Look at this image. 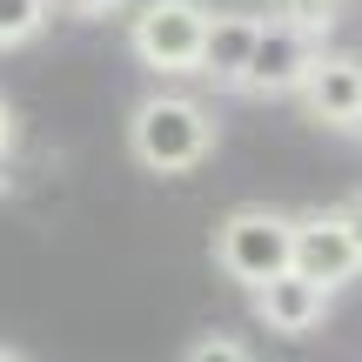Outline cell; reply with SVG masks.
Instances as JSON below:
<instances>
[{"mask_svg": "<svg viewBox=\"0 0 362 362\" xmlns=\"http://www.w3.org/2000/svg\"><path fill=\"white\" fill-rule=\"evenodd\" d=\"M202 34H208L202 0H148L128 27V47L148 74L175 81V74H202Z\"/></svg>", "mask_w": 362, "mask_h": 362, "instance_id": "cell-3", "label": "cell"}, {"mask_svg": "<svg viewBox=\"0 0 362 362\" xmlns=\"http://www.w3.org/2000/svg\"><path fill=\"white\" fill-rule=\"evenodd\" d=\"M7 155H13V101L0 94V161H7Z\"/></svg>", "mask_w": 362, "mask_h": 362, "instance_id": "cell-13", "label": "cell"}, {"mask_svg": "<svg viewBox=\"0 0 362 362\" xmlns=\"http://www.w3.org/2000/svg\"><path fill=\"white\" fill-rule=\"evenodd\" d=\"M61 7L74 13V21H107V13H121L128 0H61Z\"/></svg>", "mask_w": 362, "mask_h": 362, "instance_id": "cell-11", "label": "cell"}, {"mask_svg": "<svg viewBox=\"0 0 362 362\" xmlns=\"http://www.w3.org/2000/svg\"><path fill=\"white\" fill-rule=\"evenodd\" d=\"M288 242H296V215L282 208H235L215 221V269L235 288H262L269 275L288 269Z\"/></svg>", "mask_w": 362, "mask_h": 362, "instance_id": "cell-2", "label": "cell"}, {"mask_svg": "<svg viewBox=\"0 0 362 362\" xmlns=\"http://www.w3.org/2000/svg\"><path fill=\"white\" fill-rule=\"evenodd\" d=\"M296 101H302V115H309L315 128L349 134V121L362 115V61L356 54H315L302 88H296Z\"/></svg>", "mask_w": 362, "mask_h": 362, "instance_id": "cell-7", "label": "cell"}, {"mask_svg": "<svg viewBox=\"0 0 362 362\" xmlns=\"http://www.w3.org/2000/svg\"><path fill=\"white\" fill-rule=\"evenodd\" d=\"M128 155L148 175H194L215 155V115L188 94H148L128 115Z\"/></svg>", "mask_w": 362, "mask_h": 362, "instance_id": "cell-1", "label": "cell"}, {"mask_svg": "<svg viewBox=\"0 0 362 362\" xmlns=\"http://www.w3.org/2000/svg\"><path fill=\"white\" fill-rule=\"evenodd\" d=\"M248 309H255V322L269 329V336H315V329L329 322V309H336V288H322V282H309V275H296V269H282V275H269L262 288H248Z\"/></svg>", "mask_w": 362, "mask_h": 362, "instance_id": "cell-6", "label": "cell"}, {"mask_svg": "<svg viewBox=\"0 0 362 362\" xmlns=\"http://www.w3.org/2000/svg\"><path fill=\"white\" fill-rule=\"evenodd\" d=\"M349 134H356V141H362V115H356V121H349Z\"/></svg>", "mask_w": 362, "mask_h": 362, "instance_id": "cell-15", "label": "cell"}, {"mask_svg": "<svg viewBox=\"0 0 362 362\" xmlns=\"http://www.w3.org/2000/svg\"><path fill=\"white\" fill-rule=\"evenodd\" d=\"M336 215H342V228H349V242H356V255H362V194H349Z\"/></svg>", "mask_w": 362, "mask_h": 362, "instance_id": "cell-12", "label": "cell"}, {"mask_svg": "<svg viewBox=\"0 0 362 362\" xmlns=\"http://www.w3.org/2000/svg\"><path fill=\"white\" fill-rule=\"evenodd\" d=\"M181 362H255V356H248L242 336H194L188 349H181Z\"/></svg>", "mask_w": 362, "mask_h": 362, "instance_id": "cell-10", "label": "cell"}, {"mask_svg": "<svg viewBox=\"0 0 362 362\" xmlns=\"http://www.w3.org/2000/svg\"><path fill=\"white\" fill-rule=\"evenodd\" d=\"M0 362H27V356H21V349H7V342H0Z\"/></svg>", "mask_w": 362, "mask_h": 362, "instance_id": "cell-14", "label": "cell"}, {"mask_svg": "<svg viewBox=\"0 0 362 362\" xmlns=\"http://www.w3.org/2000/svg\"><path fill=\"white\" fill-rule=\"evenodd\" d=\"M288 269L309 275V282L322 288H349L362 275V255L349 242V228H342L336 208H315V215H296V242H288Z\"/></svg>", "mask_w": 362, "mask_h": 362, "instance_id": "cell-5", "label": "cell"}, {"mask_svg": "<svg viewBox=\"0 0 362 362\" xmlns=\"http://www.w3.org/2000/svg\"><path fill=\"white\" fill-rule=\"evenodd\" d=\"M315 54H322V34H315V27L288 21V13L262 21L255 54H248V74H242V94H296Z\"/></svg>", "mask_w": 362, "mask_h": 362, "instance_id": "cell-4", "label": "cell"}, {"mask_svg": "<svg viewBox=\"0 0 362 362\" xmlns=\"http://www.w3.org/2000/svg\"><path fill=\"white\" fill-rule=\"evenodd\" d=\"M54 0H0V54L7 47H27V40L47 27Z\"/></svg>", "mask_w": 362, "mask_h": 362, "instance_id": "cell-9", "label": "cell"}, {"mask_svg": "<svg viewBox=\"0 0 362 362\" xmlns=\"http://www.w3.org/2000/svg\"><path fill=\"white\" fill-rule=\"evenodd\" d=\"M255 34H262V13H208L202 81H215V88H242L248 54H255Z\"/></svg>", "mask_w": 362, "mask_h": 362, "instance_id": "cell-8", "label": "cell"}]
</instances>
